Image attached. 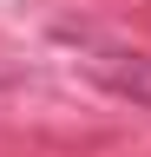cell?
<instances>
[{
	"mask_svg": "<svg viewBox=\"0 0 151 157\" xmlns=\"http://www.w3.org/2000/svg\"><path fill=\"white\" fill-rule=\"evenodd\" d=\"M72 46H79V66L99 78L105 92H118L131 98V105H151V59L145 52H125V46H105V39H92V33H66Z\"/></svg>",
	"mask_w": 151,
	"mask_h": 157,
	"instance_id": "1",
	"label": "cell"
}]
</instances>
